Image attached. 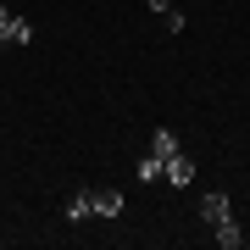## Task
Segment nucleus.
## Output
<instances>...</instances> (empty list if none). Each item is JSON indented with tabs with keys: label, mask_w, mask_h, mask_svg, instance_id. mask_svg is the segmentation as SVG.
<instances>
[{
	"label": "nucleus",
	"mask_w": 250,
	"mask_h": 250,
	"mask_svg": "<svg viewBox=\"0 0 250 250\" xmlns=\"http://www.w3.org/2000/svg\"><path fill=\"white\" fill-rule=\"evenodd\" d=\"M161 178H167L172 189H184V184H195V161H189L184 150H172L167 161H161Z\"/></svg>",
	"instance_id": "nucleus-1"
},
{
	"label": "nucleus",
	"mask_w": 250,
	"mask_h": 250,
	"mask_svg": "<svg viewBox=\"0 0 250 250\" xmlns=\"http://www.w3.org/2000/svg\"><path fill=\"white\" fill-rule=\"evenodd\" d=\"M28 39H34V28H28L17 11H6V6H0V45H28Z\"/></svg>",
	"instance_id": "nucleus-2"
},
{
	"label": "nucleus",
	"mask_w": 250,
	"mask_h": 250,
	"mask_svg": "<svg viewBox=\"0 0 250 250\" xmlns=\"http://www.w3.org/2000/svg\"><path fill=\"white\" fill-rule=\"evenodd\" d=\"M89 211L95 217H117L123 211V189H89Z\"/></svg>",
	"instance_id": "nucleus-3"
},
{
	"label": "nucleus",
	"mask_w": 250,
	"mask_h": 250,
	"mask_svg": "<svg viewBox=\"0 0 250 250\" xmlns=\"http://www.w3.org/2000/svg\"><path fill=\"white\" fill-rule=\"evenodd\" d=\"M200 217H206V223H223V217H233L228 195H206V200H200Z\"/></svg>",
	"instance_id": "nucleus-4"
},
{
	"label": "nucleus",
	"mask_w": 250,
	"mask_h": 250,
	"mask_svg": "<svg viewBox=\"0 0 250 250\" xmlns=\"http://www.w3.org/2000/svg\"><path fill=\"white\" fill-rule=\"evenodd\" d=\"M211 228H217V245H223V250H239V245H245V233H239L233 217H223V223H211Z\"/></svg>",
	"instance_id": "nucleus-5"
},
{
	"label": "nucleus",
	"mask_w": 250,
	"mask_h": 250,
	"mask_svg": "<svg viewBox=\"0 0 250 250\" xmlns=\"http://www.w3.org/2000/svg\"><path fill=\"white\" fill-rule=\"evenodd\" d=\"M172 150H178V139H172L167 128H156V139H150V156H161V161H167Z\"/></svg>",
	"instance_id": "nucleus-6"
},
{
	"label": "nucleus",
	"mask_w": 250,
	"mask_h": 250,
	"mask_svg": "<svg viewBox=\"0 0 250 250\" xmlns=\"http://www.w3.org/2000/svg\"><path fill=\"white\" fill-rule=\"evenodd\" d=\"M67 217H72V223H83V217H89V189H83V195H72V200H67Z\"/></svg>",
	"instance_id": "nucleus-7"
},
{
	"label": "nucleus",
	"mask_w": 250,
	"mask_h": 250,
	"mask_svg": "<svg viewBox=\"0 0 250 250\" xmlns=\"http://www.w3.org/2000/svg\"><path fill=\"white\" fill-rule=\"evenodd\" d=\"M139 178H145V184L161 178V156H145V161H139Z\"/></svg>",
	"instance_id": "nucleus-8"
},
{
	"label": "nucleus",
	"mask_w": 250,
	"mask_h": 250,
	"mask_svg": "<svg viewBox=\"0 0 250 250\" xmlns=\"http://www.w3.org/2000/svg\"><path fill=\"white\" fill-rule=\"evenodd\" d=\"M150 11H172V0H150Z\"/></svg>",
	"instance_id": "nucleus-9"
}]
</instances>
